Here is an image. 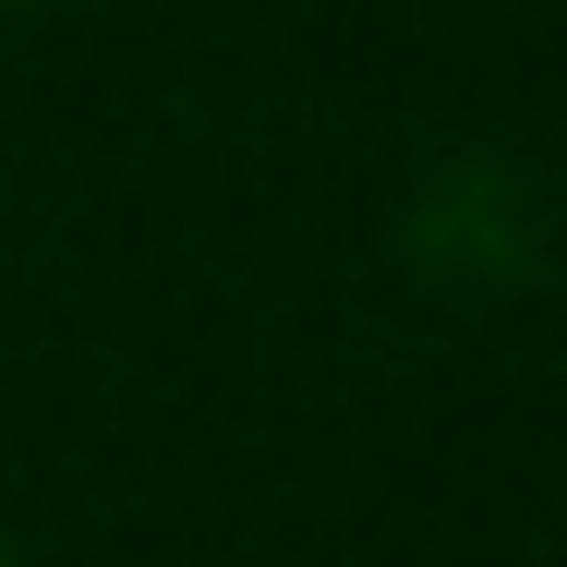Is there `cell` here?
<instances>
[{
  "instance_id": "obj_1",
  "label": "cell",
  "mask_w": 567,
  "mask_h": 567,
  "mask_svg": "<svg viewBox=\"0 0 567 567\" xmlns=\"http://www.w3.org/2000/svg\"><path fill=\"white\" fill-rule=\"evenodd\" d=\"M411 266L447 278V290H507V278H532V266H544V206H532V182L495 169V157L435 169V182L411 194Z\"/></svg>"
}]
</instances>
